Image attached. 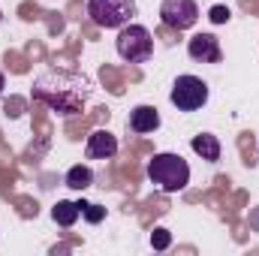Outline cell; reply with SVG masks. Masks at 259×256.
<instances>
[{"label": "cell", "mask_w": 259, "mask_h": 256, "mask_svg": "<svg viewBox=\"0 0 259 256\" xmlns=\"http://www.w3.org/2000/svg\"><path fill=\"white\" fill-rule=\"evenodd\" d=\"M88 94H91L88 78H81L78 72H66V69H49L33 81V97L42 100L58 115L81 112L88 103Z\"/></svg>", "instance_id": "1"}, {"label": "cell", "mask_w": 259, "mask_h": 256, "mask_svg": "<svg viewBox=\"0 0 259 256\" xmlns=\"http://www.w3.org/2000/svg\"><path fill=\"white\" fill-rule=\"evenodd\" d=\"M148 178L163 193H181L190 184V166L181 154H154L148 160Z\"/></svg>", "instance_id": "2"}, {"label": "cell", "mask_w": 259, "mask_h": 256, "mask_svg": "<svg viewBox=\"0 0 259 256\" xmlns=\"http://www.w3.org/2000/svg\"><path fill=\"white\" fill-rule=\"evenodd\" d=\"M115 49H118L121 61H127V64H145V61H151V55H154V36H151V30L142 27V24H124V27L118 30Z\"/></svg>", "instance_id": "3"}, {"label": "cell", "mask_w": 259, "mask_h": 256, "mask_svg": "<svg viewBox=\"0 0 259 256\" xmlns=\"http://www.w3.org/2000/svg\"><path fill=\"white\" fill-rule=\"evenodd\" d=\"M88 15L97 27L121 30L136 15V0H88Z\"/></svg>", "instance_id": "4"}, {"label": "cell", "mask_w": 259, "mask_h": 256, "mask_svg": "<svg viewBox=\"0 0 259 256\" xmlns=\"http://www.w3.org/2000/svg\"><path fill=\"white\" fill-rule=\"evenodd\" d=\"M169 103L178 112H199L208 103V84L199 75H178L169 91Z\"/></svg>", "instance_id": "5"}, {"label": "cell", "mask_w": 259, "mask_h": 256, "mask_svg": "<svg viewBox=\"0 0 259 256\" xmlns=\"http://www.w3.org/2000/svg\"><path fill=\"white\" fill-rule=\"evenodd\" d=\"M160 21L172 30H190L199 21V6H196V0H163Z\"/></svg>", "instance_id": "6"}, {"label": "cell", "mask_w": 259, "mask_h": 256, "mask_svg": "<svg viewBox=\"0 0 259 256\" xmlns=\"http://www.w3.org/2000/svg\"><path fill=\"white\" fill-rule=\"evenodd\" d=\"M187 55L193 58L196 64H220L223 49H220V39L214 33H196L187 42Z\"/></svg>", "instance_id": "7"}, {"label": "cell", "mask_w": 259, "mask_h": 256, "mask_svg": "<svg viewBox=\"0 0 259 256\" xmlns=\"http://www.w3.org/2000/svg\"><path fill=\"white\" fill-rule=\"evenodd\" d=\"M84 154H88V160H112L118 154V136L109 130H94L88 136Z\"/></svg>", "instance_id": "8"}, {"label": "cell", "mask_w": 259, "mask_h": 256, "mask_svg": "<svg viewBox=\"0 0 259 256\" xmlns=\"http://www.w3.org/2000/svg\"><path fill=\"white\" fill-rule=\"evenodd\" d=\"M127 127L133 133H139V136L154 133V130H160V112L154 106H136L127 118Z\"/></svg>", "instance_id": "9"}, {"label": "cell", "mask_w": 259, "mask_h": 256, "mask_svg": "<svg viewBox=\"0 0 259 256\" xmlns=\"http://www.w3.org/2000/svg\"><path fill=\"white\" fill-rule=\"evenodd\" d=\"M190 148H193L205 163H217L220 160V151H223V145H220V139L214 133H199V136H193Z\"/></svg>", "instance_id": "10"}, {"label": "cell", "mask_w": 259, "mask_h": 256, "mask_svg": "<svg viewBox=\"0 0 259 256\" xmlns=\"http://www.w3.org/2000/svg\"><path fill=\"white\" fill-rule=\"evenodd\" d=\"M64 184L69 190H88L91 184H94V169L91 166H84V163H75V166H69L64 175Z\"/></svg>", "instance_id": "11"}, {"label": "cell", "mask_w": 259, "mask_h": 256, "mask_svg": "<svg viewBox=\"0 0 259 256\" xmlns=\"http://www.w3.org/2000/svg\"><path fill=\"white\" fill-rule=\"evenodd\" d=\"M52 217H55V223L58 226H64L69 229L78 217H81V211H78V202H69V199H61L55 208H52Z\"/></svg>", "instance_id": "12"}, {"label": "cell", "mask_w": 259, "mask_h": 256, "mask_svg": "<svg viewBox=\"0 0 259 256\" xmlns=\"http://www.w3.org/2000/svg\"><path fill=\"white\" fill-rule=\"evenodd\" d=\"M78 211L84 214L88 223H100V220L106 217V208H103V205H91V202H81V199H78Z\"/></svg>", "instance_id": "13"}, {"label": "cell", "mask_w": 259, "mask_h": 256, "mask_svg": "<svg viewBox=\"0 0 259 256\" xmlns=\"http://www.w3.org/2000/svg\"><path fill=\"white\" fill-rule=\"evenodd\" d=\"M151 244L157 247V250H166L169 244H172V235H169V229H154V235H151Z\"/></svg>", "instance_id": "14"}, {"label": "cell", "mask_w": 259, "mask_h": 256, "mask_svg": "<svg viewBox=\"0 0 259 256\" xmlns=\"http://www.w3.org/2000/svg\"><path fill=\"white\" fill-rule=\"evenodd\" d=\"M229 15H232L229 6H211V21H214V24H226Z\"/></svg>", "instance_id": "15"}, {"label": "cell", "mask_w": 259, "mask_h": 256, "mask_svg": "<svg viewBox=\"0 0 259 256\" xmlns=\"http://www.w3.org/2000/svg\"><path fill=\"white\" fill-rule=\"evenodd\" d=\"M3 88H6V78H3V69H0V94H3Z\"/></svg>", "instance_id": "16"}]
</instances>
